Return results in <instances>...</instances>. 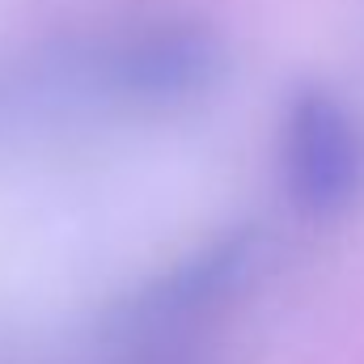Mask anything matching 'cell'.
<instances>
[{"instance_id":"4","label":"cell","mask_w":364,"mask_h":364,"mask_svg":"<svg viewBox=\"0 0 364 364\" xmlns=\"http://www.w3.org/2000/svg\"><path fill=\"white\" fill-rule=\"evenodd\" d=\"M140 364H186L182 356H153V360H140Z\"/></svg>"},{"instance_id":"2","label":"cell","mask_w":364,"mask_h":364,"mask_svg":"<svg viewBox=\"0 0 364 364\" xmlns=\"http://www.w3.org/2000/svg\"><path fill=\"white\" fill-rule=\"evenodd\" d=\"M225 73L220 38L199 21H149L97 51L93 85L132 110H174Z\"/></svg>"},{"instance_id":"1","label":"cell","mask_w":364,"mask_h":364,"mask_svg":"<svg viewBox=\"0 0 364 364\" xmlns=\"http://www.w3.org/2000/svg\"><path fill=\"white\" fill-rule=\"evenodd\" d=\"M279 178L301 216L331 220L364 186V136L348 102L326 85L292 90L279 123Z\"/></svg>"},{"instance_id":"3","label":"cell","mask_w":364,"mask_h":364,"mask_svg":"<svg viewBox=\"0 0 364 364\" xmlns=\"http://www.w3.org/2000/svg\"><path fill=\"white\" fill-rule=\"evenodd\" d=\"M255 259V233L237 229L216 237L212 246L195 250L191 259H182L174 272H166L161 279L144 284L136 296H127V305L114 314V331H161L174 326L182 318H195L203 309H212L220 296H229Z\"/></svg>"}]
</instances>
